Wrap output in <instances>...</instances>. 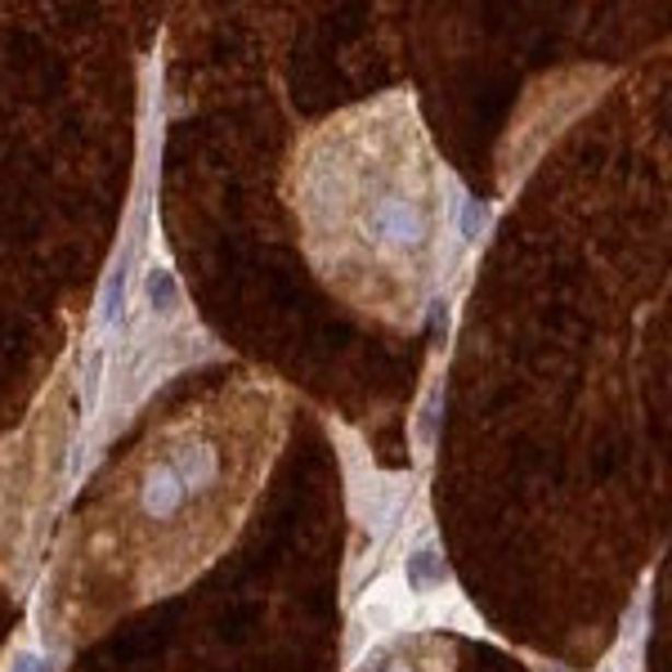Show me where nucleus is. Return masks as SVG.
<instances>
[{"mask_svg":"<svg viewBox=\"0 0 672 672\" xmlns=\"http://www.w3.org/2000/svg\"><path fill=\"white\" fill-rule=\"evenodd\" d=\"M292 207L336 292L395 323H417L444 198L408 94L318 126L292 162Z\"/></svg>","mask_w":672,"mask_h":672,"instance_id":"1","label":"nucleus"},{"mask_svg":"<svg viewBox=\"0 0 672 672\" xmlns=\"http://www.w3.org/2000/svg\"><path fill=\"white\" fill-rule=\"evenodd\" d=\"M265 395L216 399V408L188 413L139 449L117 485V543L135 547L149 569L139 596H162L194 573L229 538L256 475L269 457Z\"/></svg>","mask_w":672,"mask_h":672,"instance_id":"2","label":"nucleus"},{"mask_svg":"<svg viewBox=\"0 0 672 672\" xmlns=\"http://www.w3.org/2000/svg\"><path fill=\"white\" fill-rule=\"evenodd\" d=\"M363 672H453V654L440 641H404L395 650H381Z\"/></svg>","mask_w":672,"mask_h":672,"instance_id":"3","label":"nucleus"},{"mask_svg":"<svg viewBox=\"0 0 672 672\" xmlns=\"http://www.w3.org/2000/svg\"><path fill=\"white\" fill-rule=\"evenodd\" d=\"M143 314L149 318H179L184 314V297H179V282L166 265H149V274H143Z\"/></svg>","mask_w":672,"mask_h":672,"instance_id":"4","label":"nucleus"},{"mask_svg":"<svg viewBox=\"0 0 672 672\" xmlns=\"http://www.w3.org/2000/svg\"><path fill=\"white\" fill-rule=\"evenodd\" d=\"M130 265H135V233L126 237L121 256L113 260V269H108V278H104V297H100V318H104V323H117V314H121V301H126V278H130Z\"/></svg>","mask_w":672,"mask_h":672,"instance_id":"5","label":"nucleus"},{"mask_svg":"<svg viewBox=\"0 0 672 672\" xmlns=\"http://www.w3.org/2000/svg\"><path fill=\"white\" fill-rule=\"evenodd\" d=\"M408 583L413 592H440V583H449V565L436 547H421L408 556Z\"/></svg>","mask_w":672,"mask_h":672,"instance_id":"6","label":"nucleus"},{"mask_svg":"<svg viewBox=\"0 0 672 672\" xmlns=\"http://www.w3.org/2000/svg\"><path fill=\"white\" fill-rule=\"evenodd\" d=\"M485 220H489V211H485V207L466 202V224H462V233H466V237H475L479 229H485Z\"/></svg>","mask_w":672,"mask_h":672,"instance_id":"7","label":"nucleus"},{"mask_svg":"<svg viewBox=\"0 0 672 672\" xmlns=\"http://www.w3.org/2000/svg\"><path fill=\"white\" fill-rule=\"evenodd\" d=\"M14 672H45V663H40V659H32V654H23V659L14 663Z\"/></svg>","mask_w":672,"mask_h":672,"instance_id":"8","label":"nucleus"}]
</instances>
